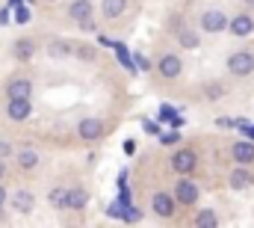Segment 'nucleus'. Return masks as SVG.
<instances>
[{
    "label": "nucleus",
    "instance_id": "1",
    "mask_svg": "<svg viewBox=\"0 0 254 228\" xmlns=\"http://www.w3.org/2000/svg\"><path fill=\"white\" fill-rule=\"evenodd\" d=\"M228 71H231L234 77H249L254 71V54H249V51L234 54V57L228 59Z\"/></svg>",
    "mask_w": 254,
    "mask_h": 228
},
{
    "label": "nucleus",
    "instance_id": "2",
    "mask_svg": "<svg viewBox=\"0 0 254 228\" xmlns=\"http://www.w3.org/2000/svg\"><path fill=\"white\" fill-rule=\"evenodd\" d=\"M225 27H228V15L222 9H207L201 15V30L204 33H222Z\"/></svg>",
    "mask_w": 254,
    "mask_h": 228
},
{
    "label": "nucleus",
    "instance_id": "3",
    "mask_svg": "<svg viewBox=\"0 0 254 228\" xmlns=\"http://www.w3.org/2000/svg\"><path fill=\"white\" fill-rule=\"evenodd\" d=\"M77 133H80V139L95 142V139H101V136H104V121H101V118H95V115H89V118H83V121L77 124Z\"/></svg>",
    "mask_w": 254,
    "mask_h": 228
},
{
    "label": "nucleus",
    "instance_id": "4",
    "mask_svg": "<svg viewBox=\"0 0 254 228\" xmlns=\"http://www.w3.org/2000/svg\"><path fill=\"white\" fill-rule=\"evenodd\" d=\"M195 166H198V157H195V151H192V148H181V151H175V157H172V169H175V172L190 175Z\"/></svg>",
    "mask_w": 254,
    "mask_h": 228
},
{
    "label": "nucleus",
    "instance_id": "5",
    "mask_svg": "<svg viewBox=\"0 0 254 228\" xmlns=\"http://www.w3.org/2000/svg\"><path fill=\"white\" fill-rule=\"evenodd\" d=\"M12 208H15L18 214H33V208H36V196H33L27 187H18V190L12 193Z\"/></svg>",
    "mask_w": 254,
    "mask_h": 228
},
{
    "label": "nucleus",
    "instance_id": "6",
    "mask_svg": "<svg viewBox=\"0 0 254 228\" xmlns=\"http://www.w3.org/2000/svg\"><path fill=\"white\" fill-rule=\"evenodd\" d=\"M231 157H234L240 166L254 163V142L252 139H240V142H234V145H231Z\"/></svg>",
    "mask_w": 254,
    "mask_h": 228
},
{
    "label": "nucleus",
    "instance_id": "7",
    "mask_svg": "<svg viewBox=\"0 0 254 228\" xmlns=\"http://www.w3.org/2000/svg\"><path fill=\"white\" fill-rule=\"evenodd\" d=\"M30 98H6V115L12 118V121H24L27 115H30Z\"/></svg>",
    "mask_w": 254,
    "mask_h": 228
},
{
    "label": "nucleus",
    "instance_id": "8",
    "mask_svg": "<svg viewBox=\"0 0 254 228\" xmlns=\"http://www.w3.org/2000/svg\"><path fill=\"white\" fill-rule=\"evenodd\" d=\"M175 199H178L181 205H195V202H198V184H192V181H178V184H175Z\"/></svg>",
    "mask_w": 254,
    "mask_h": 228
},
{
    "label": "nucleus",
    "instance_id": "9",
    "mask_svg": "<svg viewBox=\"0 0 254 228\" xmlns=\"http://www.w3.org/2000/svg\"><path fill=\"white\" fill-rule=\"evenodd\" d=\"M68 18L83 24V21H92V0H74L68 6Z\"/></svg>",
    "mask_w": 254,
    "mask_h": 228
},
{
    "label": "nucleus",
    "instance_id": "10",
    "mask_svg": "<svg viewBox=\"0 0 254 228\" xmlns=\"http://www.w3.org/2000/svg\"><path fill=\"white\" fill-rule=\"evenodd\" d=\"M157 68H160V74H163L166 80H175V77H181V68H184V65H181V59L175 57V54H166V57L160 59Z\"/></svg>",
    "mask_w": 254,
    "mask_h": 228
},
{
    "label": "nucleus",
    "instance_id": "11",
    "mask_svg": "<svg viewBox=\"0 0 254 228\" xmlns=\"http://www.w3.org/2000/svg\"><path fill=\"white\" fill-rule=\"evenodd\" d=\"M30 92H33V83L27 77H15L6 86V98H30Z\"/></svg>",
    "mask_w": 254,
    "mask_h": 228
},
{
    "label": "nucleus",
    "instance_id": "12",
    "mask_svg": "<svg viewBox=\"0 0 254 228\" xmlns=\"http://www.w3.org/2000/svg\"><path fill=\"white\" fill-rule=\"evenodd\" d=\"M228 30H231L234 36H240V39H243V36H249V33L254 30V18L243 12V15H237L234 21H228Z\"/></svg>",
    "mask_w": 254,
    "mask_h": 228
},
{
    "label": "nucleus",
    "instance_id": "13",
    "mask_svg": "<svg viewBox=\"0 0 254 228\" xmlns=\"http://www.w3.org/2000/svg\"><path fill=\"white\" fill-rule=\"evenodd\" d=\"M154 214L163 217V220H169V217L175 214V199H172L169 193H157V196H154Z\"/></svg>",
    "mask_w": 254,
    "mask_h": 228
},
{
    "label": "nucleus",
    "instance_id": "14",
    "mask_svg": "<svg viewBox=\"0 0 254 228\" xmlns=\"http://www.w3.org/2000/svg\"><path fill=\"white\" fill-rule=\"evenodd\" d=\"M89 202V193L83 187H68V211H83Z\"/></svg>",
    "mask_w": 254,
    "mask_h": 228
},
{
    "label": "nucleus",
    "instance_id": "15",
    "mask_svg": "<svg viewBox=\"0 0 254 228\" xmlns=\"http://www.w3.org/2000/svg\"><path fill=\"white\" fill-rule=\"evenodd\" d=\"M36 54V45H33V39H18L15 42V59L18 62H27V59H33Z\"/></svg>",
    "mask_w": 254,
    "mask_h": 228
},
{
    "label": "nucleus",
    "instance_id": "16",
    "mask_svg": "<svg viewBox=\"0 0 254 228\" xmlns=\"http://www.w3.org/2000/svg\"><path fill=\"white\" fill-rule=\"evenodd\" d=\"M231 187L234 190H246V187H252V175L246 166H237V169L231 172Z\"/></svg>",
    "mask_w": 254,
    "mask_h": 228
},
{
    "label": "nucleus",
    "instance_id": "17",
    "mask_svg": "<svg viewBox=\"0 0 254 228\" xmlns=\"http://www.w3.org/2000/svg\"><path fill=\"white\" fill-rule=\"evenodd\" d=\"M48 199H51L54 211H68V187H54Z\"/></svg>",
    "mask_w": 254,
    "mask_h": 228
},
{
    "label": "nucleus",
    "instance_id": "18",
    "mask_svg": "<svg viewBox=\"0 0 254 228\" xmlns=\"http://www.w3.org/2000/svg\"><path fill=\"white\" fill-rule=\"evenodd\" d=\"M125 9H127V0H104V3H101L104 18H119Z\"/></svg>",
    "mask_w": 254,
    "mask_h": 228
},
{
    "label": "nucleus",
    "instance_id": "19",
    "mask_svg": "<svg viewBox=\"0 0 254 228\" xmlns=\"http://www.w3.org/2000/svg\"><path fill=\"white\" fill-rule=\"evenodd\" d=\"M18 166H21V169H36V166H39V154L30 151V148L21 151V154H18Z\"/></svg>",
    "mask_w": 254,
    "mask_h": 228
},
{
    "label": "nucleus",
    "instance_id": "20",
    "mask_svg": "<svg viewBox=\"0 0 254 228\" xmlns=\"http://www.w3.org/2000/svg\"><path fill=\"white\" fill-rule=\"evenodd\" d=\"M160 118H163V121H169V124H175V127H181V124H184V118L175 113V107H169V104H163V107H160Z\"/></svg>",
    "mask_w": 254,
    "mask_h": 228
},
{
    "label": "nucleus",
    "instance_id": "21",
    "mask_svg": "<svg viewBox=\"0 0 254 228\" xmlns=\"http://www.w3.org/2000/svg\"><path fill=\"white\" fill-rule=\"evenodd\" d=\"M195 226H198V228H216V226H219V220H216V214H213V211H201V214L195 217Z\"/></svg>",
    "mask_w": 254,
    "mask_h": 228
},
{
    "label": "nucleus",
    "instance_id": "22",
    "mask_svg": "<svg viewBox=\"0 0 254 228\" xmlns=\"http://www.w3.org/2000/svg\"><path fill=\"white\" fill-rule=\"evenodd\" d=\"M113 51L119 54V62H122L125 68H130V71H136V68H133V57L127 54V48H125V45H122V42H113Z\"/></svg>",
    "mask_w": 254,
    "mask_h": 228
},
{
    "label": "nucleus",
    "instance_id": "23",
    "mask_svg": "<svg viewBox=\"0 0 254 228\" xmlns=\"http://www.w3.org/2000/svg\"><path fill=\"white\" fill-rule=\"evenodd\" d=\"M178 42L192 51V48H198V33H192V30H181V33H178Z\"/></svg>",
    "mask_w": 254,
    "mask_h": 228
},
{
    "label": "nucleus",
    "instance_id": "24",
    "mask_svg": "<svg viewBox=\"0 0 254 228\" xmlns=\"http://www.w3.org/2000/svg\"><path fill=\"white\" fill-rule=\"evenodd\" d=\"M74 48H68V42H51V48H48V54L51 57H68Z\"/></svg>",
    "mask_w": 254,
    "mask_h": 228
},
{
    "label": "nucleus",
    "instance_id": "25",
    "mask_svg": "<svg viewBox=\"0 0 254 228\" xmlns=\"http://www.w3.org/2000/svg\"><path fill=\"white\" fill-rule=\"evenodd\" d=\"M30 15H33V12H30L27 6H15V9H12V18H15V24H30Z\"/></svg>",
    "mask_w": 254,
    "mask_h": 228
},
{
    "label": "nucleus",
    "instance_id": "26",
    "mask_svg": "<svg viewBox=\"0 0 254 228\" xmlns=\"http://www.w3.org/2000/svg\"><path fill=\"white\" fill-rule=\"evenodd\" d=\"M71 54H77V59H86V62H95V48H89V45H80V48H74Z\"/></svg>",
    "mask_w": 254,
    "mask_h": 228
},
{
    "label": "nucleus",
    "instance_id": "27",
    "mask_svg": "<svg viewBox=\"0 0 254 228\" xmlns=\"http://www.w3.org/2000/svg\"><path fill=\"white\" fill-rule=\"evenodd\" d=\"M122 220H125V223H139V220H142V214H139L136 208H130V205H127L125 214H122Z\"/></svg>",
    "mask_w": 254,
    "mask_h": 228
},
{
    "label": "nucleus",
    "instance_id": "28",
    "mask_svg": "<svg viewBox=\"0 0 254 228\" xmlns=\"http://www.w3.org/2000/svg\"><path fill=\"white\" fill-rule=\"evenodd\" d=\"M234 124H237V127H240V130H243V133H246V139H254V124H249V121H246V118H237V121H234Z\"/></svg>",
    "mask_w": 254,
    "mask_h": 228
},
{
    "label": "nucleus",
    "instance_id": "29",
    "mask_svg": "<svg viewBox=\"0 0 254 228\" xmlns=\"http://www.w3.org/2000/svg\"><path fill=\"white\" fill-rule=\"evenodd\" d=\"M222 95H225V86H219V83H210V86H207V98H210V101H216V98H222Z\"/></svg>",
    "mask_w": 254,
    "mask_h": 228
},
{
    "label": "nucleus",
    "instance_id": "30",
    "mask_svg": "<svg viewBox=\"0 0 254 228\" xmlns=\"http://www.w3.org/2000/svg\"><path fill=\"white\" fill-rule=\"evenodd\" d=\"M178 139H181V133H178V127H175V130H169V133H163V136H160V142H163V145H175V142H178Z\"/></svg>",
    "mask_w": 254,
    "mask_h": 228
},
{
    "label": "nucleus",
    "instance_id": "31",
    "mask_svg": "<svg viewBox=\"0 0 254 228\" xmlns=\"http://www.w3.org/2000/svg\"><path fill=\"white\" fill-rule=\"evenodd\" d=\"M125 208H127V205H122V202H113V205L107 208V214H110V217H116V220H122V214H125Z\"/></svg>",
    "mask_w": 254,
    "mask_h": 228
},
{
    "label": "nucleus",
    "instance_id": "32",
    "mask_svg": "<svg viewBox=\"0 0 254 228\" xmlns=\"http://www.w3.org/2000/svg\"><path fill=\"white\" fill-rule=\"evenodd\" d=\"M142 130H148V133H160V124L151 121V118H145V121H142Z\"/></svg>",
    "mask_w": 254,
    "mask_h": 228
},
{
    "label": "nucleus",
    "instance_id": "33",
    "mask_svg": "<svg viewBox=\"0 0 254 228\" xmlns=\"http://www.w3.org/2000/svg\"><path fill=\"white\" fill-rule=\"evenodd\" d=\"M9 18H12V9L3 6V9H0V24H9Z\"/></svg>",
    "mask_w": 254,
    "mask_h": 228
},
{
    "label": "nucleus",
    "instance_id": "34",
    "mask_svg": "<svg viewBox=\"0 0 254 228\" xmlns=\"http://www.w3.org/2000/svg\"><path fill=\"white\" fill-rule=\"evenodd\" d=\"M9 154H12V145L6 139H0V157H9Z\"/></svg>",
    "mask_w": 254,
    "mask_h": 228
},
{
    "label": "nucleus",
    "instance_id": "35",
    "mask_svg": "<svg viewBox=\"0 0 254 228\" xmlns=\"http://www.w3.org/2000/svg\"><path fill=\"white\" fill-rule=\"evenodd\" d=\"M98 45H104V48H113V39H107V36H98Z\"/></svg>",
    "mask_w": 254,
    "mask_h": 228
},
{
    "label": "nucleus",
    "instance_id": "36",
    "mask_svg": "<svg viewBox=\"0 0 254 228\" xmlns=\"http://www.w3.org/2000/svg\"><path fill=\"white\" fill-rule=\"evenodd\" d=\"M216 124H219V127H231L234 121H231V118H216Z\"/></svg>",
    "mask_w": 254,
    "mask_h": 228
},
{
    "label": "nucleus",
    "instance_id": "37",
    "mask_svg": "<svg viewBox=\"0 0 254 228\" xmlns=\"http://www.w3.org/2000/svg\"><path fill=\"white\" fill-rule=\"evenodd\" d=\"M133 151H136V145H133V142L127 139V142H125V154H133Z\"/></svg>",
    "mask_w": 254,
    "mask_h": 228
},
{
    "label": "nucleus",
    "instance_id": "38",
    "mask_svg": "<svg viewBox=\"0 0 254 228\" xmlns=\"http://www.w3.org/2000/svg\"><path fill=\"white\" fill-rule=\"evenodd\" d=\"M3 202H6V187L0 184V205H3Z\"/></svg>",
    "mask_w": 254,
    "mask_h": 228
},
{
    "label": "nucleus",
    "instance_id": "39",
    "mask_svg": "<svg viewBox=\"0 0 254 228\" xmlns=\"http://www.w3.org/2000/svg\"><path fill=\"white\" fill-rule=\"evenodd\" d=\"M6 6H9V9H15V6H21V0H9Z\"/></svg>",
    "mask_w": 254,
    "mask_h": 228
},
{
    "label": "nucleus",
    "instance_id": "40",
    "mask_svg": "<svg viewBox=\"0 0 254 228\" xmlns=\"http://www.w3.org/2000/svg\"><path fill=\"white\" fill-rule=\"evenodd\" d=\"M6 175V163H3V157H0V178Z\"/></svg>",
    "mask_w": 254,
    "mask_h": 228
},
{
    "label": "nucleus",
    "instance_id": "41",
    "mask_svg": "<svg viewBox=\"0 0 254 228\" xmlns=\"http://www.w3.org/2000/svg\"><path fill=\"white\" fill-rule=\"evenodd\" d=\"M246 3H249V6H252V9H254V0H246Z\"/></svg>",
    "mask_w": 254,
    "mask_h": 228
},
{
    "label": "nucleus",
    "instance_id": "42",
    "mask_svg": "<svg viewBox=\"0 0 254 228\" xmlns=\"http://www.w3.org/2000/svg\"><path fill=\"white\" fill-rule=\"evenodd\" d=\"M51 3H54V0H51Z\"/></svg>",
    "mask_w": 254,
    "mask_h": 228
}]
</instances>
